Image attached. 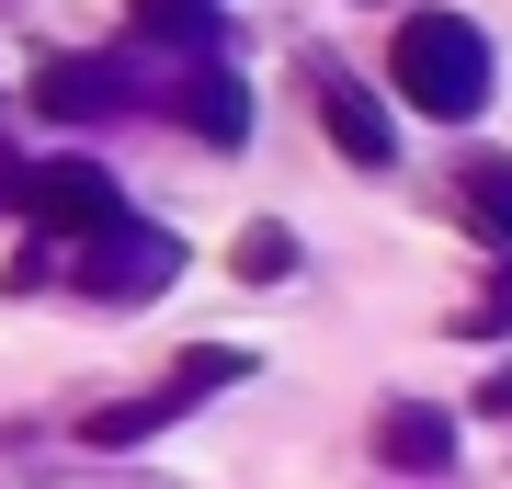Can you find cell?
<instances>
[{
    "mask_svg": "<svg viewBox=\"0 0 512 489\" xmlns=\"http://www.w3.org/2000/svg\"><path fill=\"white\" fill-rule=\"evenodd\" d=\"M387 80H399L410 114H433V126H467V114H490V80L501 57L478 35L467 12H410L399 35H387Z\"/></svg>",
    "mask_w": 512,
    "mask_h": 489,
    "instance_id": "1",
    "label": "cell"
},
{
    "mask_svg": "<svg viewBox=\"0 0 512 489\" xmlns=\"http://www.w3.org/2000/svg\"><path fill=\"white\" fill-rule=\"evenodd\" d=\"M171 273H183V239L148 228V217H114L80 239V296H103V308H137V296H160Z\"/></svg>",
    "mask_w": 512,
    "mask_h": 489,
    "instance_id": "2",
    "label": "cell"
},
{
    "mask_svg": "<svg viewBox=\"0 0 512 489\" xmlns=\"http://www.w3.org/2000/svg\"><path fill=\"white\" fill-rule=\"evenodd\" d=\"M23 217L57 228V239H92V228H114V217H137V205H126V182H114L103 160L69 148V160H35V171H23Z\"/></svg>",
    "mask_w": 512,
    "mask_h": 489,
    "instance_id": "3",
    "label": "cell"
},
{
    "mask_svg": "<svg viewBox=\"0 0 512 489\" xmlns=\"http://www.w3.org/2000/svg\"><path fill=\"white\" fill-rule=\"evenodd\" d=\"M126 103H137L126 57H46L35 69V114L46 126H103V114H126Z\"/></svg>",
    "mask_w": 512,
    "mask_h": 489,
    "instance_id": "4",
    "label": "cell"
},
{
    "mask_svg": "<svg viewBox=\"0 0 512 489\" xmlns=\"http://www.w3.org/2000/svg\"><path fill=\"white\" fill-rule=\"evenodd\" d=\"M319 126H330V148H342L353 171H387V160H399V126H387V103H376L365 80H342L330 57H319Z\"/></svg>",
    "mask_w": 512,
    "mask_h": 489,
    "instance_id": "5",
    "label": "cell"
},
{
    "mask_svg": "<svg viewBox=\"0 0 512 489\" xmlns=\"http://www.w3.org/2000/svg\"><path fill=\"white\" fill-rule=\"evenodd\" d=\"M171 114H183L205 148H239V137H251V80H239L228 57H194V69L171 80Z\"/></svg>",
    "mask_w": 512,
    "mask_h": 489,
    "instance_id": "6",
    "label": "cell"
},
{
    "mask_svg": "<svg viewBox=\"0 0 512 489\" xmlns=\"http://www.w3.org/2000/svg\"><path fill=\"white\" fill-rule=\"evenodd\" d=\"M376 455L399 478H444L456 467V410H433V399H387L376 410Z\"/></svg>",
    "mask_w": 512,
    "mask_h": 489,
    "instance_id": "7",
    "label": "cell"
},
{
    "mask_svg": "<svg viewBox=\"0 0 512 489\" xmlns=\"http://www.w3.org/2000/svg\"><path fill=\"white\" fill-rule=\"evenodd\" d=\"M194 399H183V376H160V387H137V399H103L92 421H80V444H103V455H126V444H148V433H171Z\"/></svg>",
    "mask_w": 512,
    "mask_h": 489,
    "instance_id": "8",
    "label": "cell"
},
{
    "mask_svg": "<svg viewBox=\"0 0 512 489\" xmlns=\"http://www.w3.org/2000/svg\"><path fill=\"white\" fill-rule=\"evenodd\" d=\"M456 217L490 239V251H512V160L501 148H467L456 160Z\"/></svg>",
    "mask_w": 512,
    "mask_h": 489,
    "instance_id": "9",
    "label": "cell"
},
{
    "mask_svg": "<svg viewBox=\"0 0 512 489\" xmlns=\"http://www.w3.org/2000/svg\"><path fill=\"white\" fill-rule=\"evenodd\" d=\"M126 23H137L148 46H183V69H194V57H217V46H228L217 0H126Z\"/></svg>",
    "mask_w": 512,
    "mask_h": 489,
    "instance_id": "10",
    "label": "cell"
},
{
    "mask_svg": "<svg viewBox=\"0 0 512 489\" xmlns=\"http://www.w3.org/2000/svg\"><path fill=\"white\" fill-rule=\"evenodd\" d=\"M228 273H239V285H285V273H296V239H285L274 217L239 228V239H228Z\"/></svg>",
    "mask_w": 512,
    "mask_h": 489,
    "instance_id": "11",
    "label": "cell"
},
{
    "mask_svg": "<svg viewBox=\"0 0 512 489\" xmlns=\"http://www.w3.org/2000/svg\"><path fill=\"white\" fill-rule=\"evenodd\" d=\"M171 376H183V399L205 410V399H217V387H239V376H251V353H239V342H194L183 364H171Z\"/></svg>",
    "mask_w": 512,
    "mask_h": 489,
    "instance_id": "12",
    "label": "cell"
},
{
    "mask_svg": "<svg viewBox=\"0 0 512 489\" xmlns=\"http://www.w3.org/2000/svg\"><path fill=\"white\" fill-rule=\"evenodd\" d=\"M456 330H467V342H490V330H512V262H501V285H490V296H478V308H467Z\"/></svg>",
    "mask_w": 512,
    "mask_h": 489,
    "instance_id": "13",
    "label": "cell"
},
{
    "mask_svg": "<svg viewBox=\"0 0 512 489\" xmlns=\"http://www.w3.org/2000/svg\"><path fill=\"white\" fill-rule=\"evenodd\" d=\"M23 171L35 160H0V217H23Z\"/></svg>",
    "mask_w": 512,
    "mask_h": 489,
    "instance_id": "14",
    "label": "cell"
},
{
    "mask_svg": "<svg viewBox=\"0 0 512 489\" xmlns=\"http://www.w3.org/2000/svg\"><path fill=\"white\" fill-rule=\"evenodd\" d=\"M478 410H490V421H512V364H501L490 387H478Z\"/></svg>",
    "mask_w": 512,
    "mask_h": 489,
    "instance_id": "15",
    "label": "cell"
}]
</instances>
